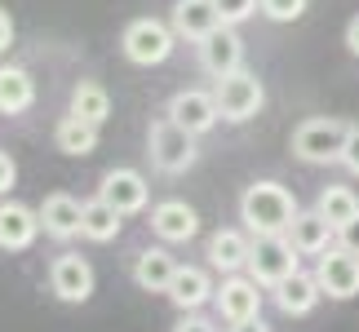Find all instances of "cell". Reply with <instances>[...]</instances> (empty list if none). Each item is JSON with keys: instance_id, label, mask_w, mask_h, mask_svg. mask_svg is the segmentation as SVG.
Instances as JSON below:
<instances>
[{"instance_id": "4fadbf2b", "label": "cell", "mask_w": 359, "mask_h": 332, "mask_svg": "<svg viewBox=\"0 0 359 332\" xmlns=\"http://www.w3.org/2000/svg\"><path fill=\"white\" fill-rule=\"evenodd\" d=\"M98 195L111 204V209H120L124 217H133V213H142V209H147L151 186H147V177L137 173V169H111V173H102Z\"/></svg>"}, {"instance_id": "8992f818", "label": "cell", "mask_w": 359, "mask_h": 332, "mask_svg": "<svg viewBox=\"0 0 359 332\" xmlns=\"http://www.w3.org/2000/svg\"><path fill=\"white\" fill-rule=\"evenodd\" d=\"M213 98H217V111H222V120L226 124H244V120H253L257 111H262V102H266V89H262V80L253 76V71H231V76H222L213 85Z\"/></svg>"}, {"instance_id": "7a4b0ae2", "label": "cell", "mask_w": 359, "mask_h": 332, "mask_svg": "<svg viewBox=\"0 0 359 332\" xmlns=\"http://www.w3.org/2000/svg\"><path fill=\"white\" fill-rule=\"evenodd\" d=\"M147 155H151V164H156L160 173L177 177L200 160V146H196V133L191 129H182L173 116H160L147 129Z\"/></svg>"}, {"instance_id": "8fae6325", "label": "cell", "mask_w": 359, "mask_h": 332, "mask_svg": "<svg viewBox=\"0 0 359 332\" xmlns=\"http://www.w3.org/2000/svg\"><path fill=\"white\" fill-rule=\"evenodd\" d=\"M200 67L209 71L213 80H222V76H231V71H240L244 67V40H240V32L236 27H217L213 36H204L200 40Z\"/></svg>"}, {"instance_id": "9c48e42d", "label": "cell", "mask_w": 359, "mask_h": 332, "mask_svg": "<svg viewBox=\"0 0 359 332\" xmlns=\"http://www.w3.org/2000/svg\"><path fill=\"white\" fill-rule=\"evenodd\" d=\"M262 297L266 293H262V284L253 275H226L222 288L213 293V306L226 324H240V319H257L262 314Z\"/></svg>"}, {"instance_id": "ffe728a7", "label": "cell", "mask_w": 359, "mask_h": 332, "mask_svg": "<svg viewBox=\"0 0 359 332\" xmlns=\"http://www.w3.org/2000/svg\"><path fill=\"white\" fill-rule=\"evenodd\" d=\"M213 279H209V270H200V266H177V275H173V284H169V297L182 314H191V310H200V306H209L213 301Z\"/></svg>"}, {"instance_id": "ac0fdd59", "label": "cell", "mask_w": 359, "mask_h": 332, "mask_svg": "<svg viewBox=\"0 0 359 332\" xmlns=\"http://www.w3.org/2000/svg\"><path fill=\"white\" fill-rule=\"evenodd\" d=\"M173 32H177V40H200L204 36H213L217 27H222V13H217V5L213 0H173Z\"/></svg>"}, {"instance_id": "7402d4cb", "label": "cell", "mask_w": 359, "mask_h": 332, "mask_svg": "<svg viewBox=\"0 0 359 332\" xmlns=\"http://www.w3.org/2000/svg\"><path fill=\"white\" fill-rule=\"evenodd\" d=\"M53 146L62 151V155H76V160H85L98 151V124H89V120H80V116H67L53 124Z\"/></svg>"}, {"instance_id": "836d02e7", "label": "cell", "mask_w": 359, "mask_h": 332, "mask_svg": "<svg viewBox=\"0 0 359 332\" xmlns=\"http://www.w3.org/2000/svg\"><path fill=\"white\" fill-rule=\"evenodd\" d=\"M346 49H351L355 58H359V13H355V18L346 22Z\"/></svg>"}, {"instance_id": "e575fe53", "label": "cell", "mask_w": 359, "mask_h": 332, "mask_svg": "<svg viewBox=\"0 0 359 332\" xmlns=\"http://www.w3.org/2000/svg\"><path fill=\"white\" fill-rule=\"evenodd\" d=\"M231 332H271V328L262 324V314H257V319H240V324H231Z\"/></svg>"}, {"instance_id": "44dd1931", "label": "cell", "mask_w": 359, "mask_h": 332, "mask_svg": "<svg viewBox=\"0 0 359 332\" xmlns=\"http://www.w3.org/2000/svg\"><path fill=\"white\" fill-rule=\"evenodd\" d=\"M173 275H177V261L169 248H142V253L133 257V284L142 288V293H169V284H173Z\"/></svg>"}, {"instance_id": "f1b7e54d", "label": "cell", "mask_w": 359, "mask_h": 332, "mask_svg": "<svg viewBox=\"0 0 359 332\" xmlns=\"http://www.w3.org/2000/svg\"><path fill=\"white\" fill-rule=\"evenodd\" d=\"M341 164H346V173L359 177V124H351V133H346V146H341Z\"/></svg>"}, {"instance_id": "484cf974", "label": "cell", "mask_w": 359, "mask_h": 332, "mask_svg": "<svg viewBox=\"0 0 359 332\" xmlns=\"http://www.w3.org/2000/svg\"><path fill=\"white\" fill-rule=\"evenodd\" d=\"M315 209L333 221V226H346V221L359 213V195H355L351 186H324L320 200H315Z\"/></svg>"}, {"instance_id": "52a82bcc", "label": "cell", "mask_w": 359, "mask_h": 332, "mask_svg": "<svg viewBox=\"0 0 359 332\" xmlns=\"http://www.w3.org/2000/svg\"><path fill=\"white\" fill-rule=\"evenodd\" d=\"M49 288L67 306H85L93 297V266L80 253H58L49 261Z\"/></svg>"}, {"instance_id": "6da1fadb", "label": "cell", "mask_w": 359, "mask_h": 332, "mask_svg": "<svg viewBox=\"0 0 359 332\" xmlns=\"http://www.w3.org/2000/svg\"><path fill=\"white\" fill-rule=\"evenodd\" d=\"M297 213L302 209H297L293 191L280 182H253L240 195V221L248 235H288Z\"/></svg>"}, {"instance_id": "5b68a950", "label": "cell", "mask_w": 359, "mask_h": 332, "mask_svg": "<svg viewBox=\"0 0 359 332\" xmlns=\"http://www.w3.org/2000/svg\"><path fill=\"white\" fill-rule=\"evenodd\" d=\"M297 248L288 235H253V253H248V275L262 284V288H275L280 279H288L297 266Z\"/></svg>"}, {"instance_id": "1f68e13d", "label": "cell", "mask_w": 359, "mask_h": 332, "mask_svg": "<svg viewBox=\"0 0 359 332\" xmlns=\"http://www.w3.org/2000/svg\"><path fill=\"white\" fill-rule=\"evenodd\" d=\"M173 332H217L209 319H200V314L196 310H191V314H182V319H177V328Z\"/></svg>"}, {"instance_id": "d6986e66", "label": "cell", "mask_w": 359, "mask_h": 332, "mask_svg": "<svg viewBox=\"0 0 359 332\" xmlns=\"http://www.w3.org/2000/svg\"><path fill=\"white\" fill-rule=\"evenodd\" d=\"M288 240H293V248H297L302 257H320V253H328V248H333L337 226H333V221H328L320 209H306V213L293 217V226H288Z\"/></svg>"}, {"instance_id": "e0dca14e", "label": "cell", "mask_w": 359, "mask_h": 332, "mask_svg": "<svg viewBox=\"0 0 359 332\" xmlns=\"http://www.w3.org/2000/svg\"><path fill=\"white\" fill-rule=\"evenodd\" d=\"M275 293V306H280L288 319H302V314H311L315 306H320V297H324V288H320V279L315 275H306V270H293L288 279H280L271 288Z\"/></svg>"}, {"instance_id": "4316f807", "label": "cell", "mask_w": 359, "mask_h": 332, "mask_svg": "<svg viewBox=\"0 0 359 332\" xmlns=\"http://www.w3.org/2000/svg\"><path fill=\"white\" fill-rule=\"evenodd\" d=\"M311 0H262V13H266L271 22H297L302 13H306Z\"/></svg>"}, {"instance_id": "83f0119b", "label": "cell", "mask_w": 359, "mask_h": 332, "mask_svg": "<svg viewBox=\"0 0 359 332\" xmlns=\"http://www.w3.org/2000/svg\"><path fill=\"white\" fill-rule=\"evenodd\" d=\"M217 13H222V22L226 27H240L244 18H253V13L262 9V0H213Z\"/></svg>"}, {"instance_id": "d6a6232c", "label": "cell", "mask_w": 359, "mask_h": 332, "mask_svg": "<svg viewBox=\"0 0 359 332\" xmlns=\"http://www.w3.org/2000/svg\"><path fill=\"white\" fill-rule=\"evenodd\" d=\"M9 45H13V18H9L5 9H0V53H5Z\"/></svg>"}, {"instance_id": "277c9868", "label": "cell", "mask_w": 359, "mask_h": 332, "mask_svg": "<svg viewBox=\"0 0 359 332\" xmlns=\"http://www.w3.org/2000/svg\"><path fill=\"white\" fill-rule=\"evenodd\" d=\"M173 45H177L173 22H160V18H133L129 27H124V36H120V53L133 67H160V62H169Z\"/></svg>"}, {"instance_id": "4dcf8cb0", "label": "cell", "mask_w": 359, "mask_h": 332, "mask_svg": "<svg viewBox=\"0 0 359 332\" xmlns=\"http://www.w3.org/2000/svg\"><path fill=\"white\" fill-rule=\"evenodd\" d=\"M13 182H18V164H13L5 151H0V195H9Z\"/></svg>"}, {"instance_id": "ba28073f", "label": "cell", "mask_w": 359, "mask_h": 332, "mask_svg": "<svg viewBox=\"0 0 359 332\" xmlns=\"http://www.w3.org/2000/svg\"><path fill=\"white\" fill-rule=\"evenodd\" d=\"M315 279H320L324 297H333V301H351V297H359V257L351 253V248L333 244L328 253H320Z\"/></svg>"}, {"instance_id": "3957f363", "label": "cell", "mask_w": 359, "mask_h": 332, "mask_svg": "<svg viewBox=\"0 0 359 332\" xmlns=\"http://www.w3.org/2000/svg\"><path fill=\"white\" fill-rule=\"evenodd\" d=\"M351 124H341L333 116H315L302 120L293 129V155L302 164H341V146H346Z\"/></svg>"}, {"instance_id": "603a6c76", "label": "cell", "mask_w": 359, "mask_h": 332, "mask_svg": "<svg viewBox=\"0 0 359 332\" xmlns=\"http://www.w3.org/2000/svg\"><path fill=\"white\" fill-rule=\"evenodd\" d=\"M36 106V80L27 67H0V116H22Z\"/></svg>"}, {"instance_id": "cb8c5ba5", "label": "cell", "mask_w": 359, "mask_h": 332, "mask_svg": "<svg viewBox=\"0 0 359 332\" xmlns=\"http://www.w3.org/2000/svg\"><path fill=\"white\" fill-rule=\"evenodd\" d=\"M120 226H124V213H120V209H111L102 195H98V200H85L80 240H89V244H111V240H120Z\"/></svg>"}, {"instance_id": "30bf717a", "label": "cell", "mask_w": 359, "mask_h": 332, "mask_svg": "<svg viewBox=\"0 0 359 332\" xmlns=\"http://www.w3.org/2000/svg\"><path fill=\"white\" fill-rule=\"evenodd\" d=\"M40 230H45L40 209H27L18 200H0V253H27Z\"/></svg>"}, {"instance_id": "2e32d148", "label": "cell", "mask_w": 359, "mask_h": 332, "mask_svg": "<svg viewBox=\"0 0 359 332\" xmlns=\"http://www.w3.org/2000/svg\"><path fill=\"white\" fill-rule=\"evenodd\" d=\"M80 217H85V204L72 200L67 191H53V195L40 200V226H45V235L58 240V244L80 235Z\"/></svg>"}, {"instance_id": "7c38bea8", "label": "cell", "mask_w": 359, "mask_h": 332, "mask_svg": "<svg viewBox=\"0 0 359 332\" xmlns=\"http://www.w3.org/2000/svg\"><path fill=\"white\" fill-rule=\"evenodd\" d=\"M151 235L160 244H187L200 235V213L187 200H160L151 209Z\"/></svg>"}, {"instance_id": "f546056e", "label": "cell", "mask_w": 359, "mask_h": 332, "mask_svg": "<svg viewBox=\"0 0 359 332\" xmlns=\"http://www.w3.org/2000/svg\"><path fill=\"white\" fill-rule=\"evenodd\" d=\"M337 244H341V248H351V253L359 257V213L346 221V226H337Z\"/></svg>"}, {"instance_id": "9a60e30c", "label": "cell", "mask_w": 359, "mask_h": 332, "mask_svg": "<svg viewBox=\"0 0 359 332\" xmlns=\"http://www.w3.org/2000/svg\"><path fill=\"white\" fill-rule=\"evenodd\" d=\"M248 253H253V235H248V230H236V226L213 230V235H209V248H204L209 266L222 270V275H240V270H248Z\"/></svg>"}, {"instance_id": "d4e9b609", "label": "cell", "mask_w": 359, "mask_h": 332, "mask_svg": "<svg viewBox=\"0 0 359 332\" xmlns=\"http://www.w3.org/2000/svg\"><path fill=\"white\" fill-rule=\"evenodd\" d=\"M67 111L102 129V124L111 120V93H107L98 80H80V85L72 89V102H67Z\"/></svg>"}, {"instance_id": "5bb4252c", "label": "cell", "mask_w": 359, "mask_h": 332, "mask_svg": "<svg viewBox=\"0 0 359 332\" xmlns=\"http://www.w3.org/2000/svg\"><path fill=\"white\" fill-rule=\"evenodd\" d=\"M164 116H173L182 129H191V133H209L217 120H222V111H217V98L213 93H204V89H177L173 98H169V111Z\"/></svg>"}]
</instances>
